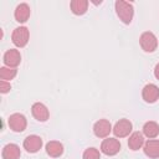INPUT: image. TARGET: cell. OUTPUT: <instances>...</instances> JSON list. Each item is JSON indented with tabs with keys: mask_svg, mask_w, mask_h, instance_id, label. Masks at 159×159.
I'll return each instance as SVG.
<instances>
[{
	"mask_svg": "<svg viewBox=\"0 0 159 159\" xmlns=\"http://www.w3.org/2000/svg\"><path fill=\"white\" fill-rule=\"evenodd\" d=\"M142 97L147 103H154L159 99V88L154 83H148L142 89Z\"/></svg>",
	"mask_w": 159,
	"mask_h": 159,
	"instance_id": "30bf717a",
	"label": "cell"
},
{
	"mask_svg": "<svg viewBox=\"0 0 159 159\" xmlns=\"http://www.w3.org/2000/svg\"><path fill=\"white\" fill-rule=\"evenodd\" d=\"M30 39V32L26 26H19L12 31L11 35V41L16 47H25L29 42Z\"/></svg>",
	"mask_w": 159,
	"mask_h": 159,
	"instance_id": "7a4b0ae2",
	"label": "cell"
},
{
	"mask_svg": "<svg viewBox=\"0 0 159 159\" xmlns=\"http://www.w3.org/2000/svg\"><path fill=\"white\" fill-rule=\"evenodd\" d=\"M143 134L149 139H154L159 134V124L154 120L145 122L143 125Z\"/></svg>",
	"mask_w": 159,
	"mask_h": 159,
	"instance_id": "e0dca14e",
	"label": "cell"
},
{
	"mask_svg": "<svg viewBox=\"0 0 159 159\" xmlns=\"http://www.w3.org/2000/svg\"><path fill=\"white\" fill-rule=\"evenodd\" d=\"M17 75V70L16 68H11V67H1L0 68V78L2 81H11L12 78H15V76Z\"/></svg>",
	"mask_w": 159,
	"mask_h": 159,
	"instance_id": "d6986e66",
	"label": "cell"
},
{
	"mask_svg": "<svg viewBox=\"0 0 159 159\" xmlns=\"http://www.w3.org/2000/svg\"><path fill=\"white\" fill-rule=\"evenodd\" d=\"M144 154L152 159L159 158V140L158 139H149L143 145Z\"/></svg>",
	"mask_w": 159,
	"mask_h": 159,
	"instance_id": "4fadbf2b",
	"label": "cell"
},
{
	"mask_svg": "<svg viewBox=\"0 0 159 159\" xmlns=\"http://www.w3.org/2000/svg\"><path fill=\"white\" fill-rule=\"evenodd\" d=\"M2 159H20V147L14 143H9L2 148Z\"/></svg>",
	"mask_w": 159,
	"mask_h": 159,
	"instance_id": "5bb4252c",
	"label": "cell"
},
{
	"mask_svg": "<svg viewBox=\"0 0 159 159\" xmlns=\"http://www.w3.org/2000/svg\"><path fill=\"white\" fill-rule=\"evenodd\" d=\"M31 113H32L34 118L39 122H46L50 117V112H48L47 107L41 102H36V103L32 104Z\"/></svg>",
	"mask_w": 159,
	"mask_h": 159,
	"instance_id": "8fae6325",
	"label": "cell"
},
{
	"mask_svg": "<svg viewBox=\"0 0 159 159\" xmlns=\"http://www.w3.org/2000/svg\"><path fill=\"white\" fill-rule=\"evenodd\" d=\"M11 89V84H10V82H7V81H0V92L1 93H7Z\"/></svg>",
	"mask_w": 159,
	"mask_h": 159,
	"instance_id": "44dd1931",
	"label": "cell"
},
{
	"mask_svg": "<svg viewBox=\"0 0 159 159\" xmlns=\"http://www.w3.org/2000/svg\"><path fill=\"white\" fill-rule=\"evenodd\" d=\"M31 15V10H30V6L26 4V2H21L16 6L15 9V12H14V16H15V20L20 24H24L29 20Z\"/></svg>",
	"mask_w": 159,
	"mask_h": 159,
	"instance_id": "7c38bea8",
	"label": "cell"
},
{
	"mask_svg": "<svg viewBox=\"0 0 159 159\" xmlns=\"http://www.w3.org/2000/svg\"><path fill=\"white\" fill-rule=\"evenodd\" d=\"M70 7L75 15H83L86 14L88 9V1L87 0H72L70 4Z\"/></svg>",
	"mask_w": 159,
	"mask_h": 159,
	"instance_id": "ac0fdd59",
	"label": "cell"
},
{
	"mask_svg": "<svg viewBox=\"0 0 159 159\" xmlns=\"http://www.w3.org/2000/svg\"><path fill=\"white\" fill-rule=\"evenodd\" d=\"M120 150V143L117 138H106L101 143V152L108 157L116 155Z\"/></svg>",
	"mask_w": 159,
	"mask_h": 159,
	"instance_id": "5b68a950",
	"label": "cell"
},
{
	"mask_svg": "<svg viewBox=\"0 0 159 159\" xmlns=\"http://www.w3.org/2000/svg\"><path fill=\"white\" fill-rule=\"evenodd\" d=\"M139 43L140 47L143 48V51L145 52H154L158 47V39L157 36L150 32V31H145L140 35L139 37Z\"/></svg>",
	"mask_w": 159,
	"mask_h": 159,
	"instance_id": "3957f363",
	"label": "cell"
},
{
	"mask_svg": "<svg viewBox=\"0 0 159 159\" xmlns=\"http://www.w3.org/2000/svg\"><path fill=\"white\" fill-rule=\"evenodd\" d=\"M112 130L113 128L108 119H99L93 125V133L97 138H107Z\"/></svg>",
	"mask_w": 159,
	"mask_h": 159,
	"instance_id": "ba28073f",
	"label": "cell"
},
{
	"mask_svg": "<svg viewBox=\"0 0 159 159\" xmlns=\"http://www.w3.org/2000/svg\"><path fill=\"white\" fill-rule=\"evenodd\" d=\"M82 159H101V154L99 150L96 148H87L83 152Z\"/></svg>",
	"mask_w": 159,
	"mask_h": 159,
	"instance_id": "ffe728a7",
	"label": "cell"
},
{
	"mask_svg": "<svg viewBox=\"0 0 159 159\" xmlns=\"http://www.w3.org/2000/svg\"><path fill=\"white\" fill-rule=\"evenodd\" d=\"M4 65L6 67H11V68H16L20 62H21V55L19 52V50L16 48H10L4 53Z\"/></svg>",
	"mask_w": 159,
	"mask_h": 159,
	"instance_id": "9c48e42d",
	"label": "cell"
},
{
	"mask_svg": "<svg viewBox=\"0 0 159 159\" xmlns=\"http://www.w3.org/2000/svg\"><path fill=\"white\" fill-rule=\"evenodd\" d=\"M42 139L41 137L36 135V134H31V135H27L25 139H24V149L27 152V153H37L41 148H42Z\"/></svg>",
	"mask_w": 159,
	"mask_h": 159,
	"instance_id": "52a82bcc",
	"label": "cell"
},
{
	"mask_svg": "<svg viewBox=\"0 0 159 159\" xmlns=\"http://www.w3.org/2000/svg\"><path fill=\"white\" fill-rule=\"evenodd\" d=\"M46 153L51 158H58L63 154V145L57 140H50L46 144Z\"/></svg>",
	"mask_w": 159,
	"mask_h": 159,
	"instance_id": "2e32d148",
	"label": "cell"
},
{
	"mask_svg": "<svg viewBox=\"0 0 159 159\" xmlns=\"http://www.w3.org/2000/svg\"><path fill=\"white\" fill-rule=\"evenodd\" d=\"M154 76L157 80H159V63H157L154 67Z\"/></svg>",
	"mask_w": 159,
	"mask_h": 159,
	"instance_id": "7402d4cb",
	"label": "cell"
},
{
	"mask_svg": "<svg viewBox=\"0 0 159 159\" xmlns=\"http://www.w3.org/2000/svg\"><path fill=\"white\" fill-rule=\"evenodd\" d=\"M132 128H133L132 122H130L129 119L122 118V119H119V120L114 124L112 132L114 133V135H116L117 138H125V137H128V135L130 134Z\"/></svg>",
	"mask_w": 159,
	"mask_h": 159,
	"instance_id": "8992f818",
	"label": "cell"
},
{
	"mask_svg": "<svg viewBox=\"0 0 159 159\" xmlns=\"http://www.w3.org/2000/svg\"><path fill=\"white\" fill-rule=\"evenodd\" d=\"M144 145V135L140 132H134L129 135L128 139V147L130 150H139Z\"/></svg>",
	"mask_w": 159,
	"mask_h": 159,
	"instance_id": "9a60e30c",
	"label": "cell"
},
{
	"mask_svg": "<svg viewBox=\"0 0 159 159\" xmlns=\"http://www.w3.org/2000/svg\"><path fill=\"white\" fill-rule=\"evenodd\" d=\"M116 12L119 17V20L124 24H130L134 16V7L130 2L124 0H117L116 4Z\"/></svg>",
	"mask_w": 159,
	"mask_h": 159,
	"instance_id": "6da1fadb",
	"label": "cell"
},
{
	"mask_svg": "<svg viewBox=\"0 0 159 159\" xmlns=\"http://www.w3.org/2000/svg\"><path fill=\"white\" fill-rule=\"evenodd\" d=\"M7 123H9L10 129L16 132V133L24 132L27 127V119L21 113H12L7 119Z\"/></svg>",
	"mask_w": 159,
	"mask_h": 159,
	"instance_id": "277c9868",
	"label": "cell"
}]
</instances>
